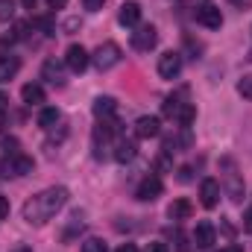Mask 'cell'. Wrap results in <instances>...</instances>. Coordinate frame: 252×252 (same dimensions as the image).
Listing matches in <instances>:
<instances>
[{
	"mask_svg": "<svg viewBox=\"0 0 252 252\" xmlns=\"http://www.w3.org/2000/svg\"><path fill=\"white\" fill-rule=\"evenodd\" d=\"M3 217H9V202H6V196H0V220Z\"/></svg>",
	"mask_w": 252,
	"mask_h": 252,
	"instance_id": "1f68e13d",
	"label": "cell"
},
{
	"mask_svg": "<svg viewBox=\"0 0 252 252\" xmlns=\"http://www.w3.org/2000/svg\"><path fill=\"white\" fill-rule=\"evenodd\" d=\"M185 94H188V91H179V94H173V97H167V100H164V115H167V118H176V112L188 103V100H185Z\"/></svg>",
	"mask_w": 252,
	"mask_h": 252,
	"instance_id": "7402d4cb",
	"label": "cell"
},
{
	"mask_svg": "<svg viewBox=\"0 0 252 252\" xmlns=\"http://www.w3.org/2000/svg\"><path fill=\"white\" fill-rule=\"evenodd\" d=\"M193 118H196V106H193V103H185V106L176 112V118H173V121H176L179 126H190V124H193Z\"/></svg>",
	"mask_w": 252,
	"mask_h": 252,
	"instance_id": "603a6c76",
	"label": "cell"
},
{
	"mask_svg": "<svg viewBox=\"0 0 252 252\" xmlns=\"http://www.w3.org/2000/svg\"><path fill=\"white\" fill-rule=\"evenodd\" d=\"M238 94L247 97V100H252V73L250 76H241V82H238Z\"/></svg>",
	"mask_w": 252,
	"mask_h": 252,
	"instance_id": "d4e9b609",
	"label": "cell"
},
{
	"mask_svg": "<svg viewBox=\"0 0 252 252\" xmlns=\"http://www.w3.org/2000/svg\"><path fill=\"white\" fill-rule=\"evenodd\" d=\"M115 115H118V100L115 97H97L94 100V118L97 121H115Z\"/></svg>",
	"mask_w": 252,
	"mask_h": 252,
	"instance_id": "4fadbf2b",
	"label": "cell"
},
{
	"mask_svg": "<svg viewBox=\"0 0 252 252\" xmlns=\"http://www.w3.org/2000/svg\"><path fill=\"white\" fill-rule=\"evenodd\" d=\"M47 6H50V9H64L67 0H47Z\"/></svg>",
	"mask_w": 252,
	"mask_h": 252,
	"instance_id": "836d02e7",
	"label": "cell"
},
{
	"mask_svg": "<svg viewBox=\"0 0 252 252\" xmlns=\"http://www.w3.org/2000/svg\"><path fill=\"white\" fill-rule=\"evenodd\" d=\"M82 252H109V250H106V244H103L100 238H88V241L82 244Z\"/></svg>",
	"mask_w": 252,
	"mask_h": 252,
	"instance_id": "484cf974",
	"label": "cell"
},
{
	"mask_svg": "<svg viewBox=\"0 0 252 252\" xmlns=\"http://www.w3.org/2000/svg\"><path fill=\"white\" fill-rule=\"evenodd\" d=\"M64 64H67V70L82 73V70L91 64V56H88V50H85L82 44H70L67 53H64Z\"/></svg>",
	"mask_w": 252,
	"mask_h": 252,
	"instance_id": "9c48e42d",
	"label": "cell"
},
{
	"mask_svg": "<svg viewBox=\"0 0 252 252\" xmlns=\"http://www.w3.org/2000/svg\"><path fill=\"white\" fill-rule=\"evenodd\" d=\"M179 73H182V53L167 50L158 56V76L161 79H176Z\"/></svg>",
	"mask_w": 252,
	"mask_h": 252,
	"instance_id": "ba28073f",
	"label": "cell"
},
{
	"mask_svg": "<svg viewBox=\"0 0 252 252\" xmlns=\"http://www.w3.org/2000/svg\"><path fill=\"white\" fill-rule=\"evenodd\" d=\"M144 252H170L167 250V244H161V241H153V244H147V250Z\"/></svg>",
	"mask_w": 252,
	"mask_h": 252,
	"instance_id": "f1b7e54d",
	"label": "cell"
},
{
	"mask_svg": "<svg viewBox=\"0 0 252 252\" xmlns=\"http://www.w3.org/2000/svg\"><path fill=\"white\" fill-rule=\"evenodd\" d=\"M21 3H24V9H35V3H38V0H21Z\"/></svg>",
	"mask_w": 252,
	"mask_h": 252,
	"instance_id": "f35d334b",
	"label": "cell"
},
{
	"mask_svg": "<svg viewBox=\"0 0 252 252\" xmlns=\"http://www.w3.org/2000/svg\"><path fill=\"white\" fill-rule=\"evenodd\" d=\"M103 3H106V0H82V6H85L88 12H100V9H103Z\"/></svg>",
	"mask_w": 252,
	"mask_h": 252,
	"instance_id": "83f0119b",
	"label": "cell"
},
{
	"mask_svg": "<svg viewBox=\"0 0 252 252\" xmlns=\"http://www.w3.org/2000/svg\"><path fill=\"white\" fill-rule=\"evenodd\" d=\"M115 135H118V124L115 121H100L94 126L91 135V147H94V158H109V150H115Z\"/></svg>",
	"mask_w": 252,
	"mask_h": 252,
	"instance_id": "7a4b0ae2",
	"label": "cell"
},
{
	"mask_svg": "<svg viewBox=\"0 0 252 252\" xmlns=\"http://www.w3.org/2000/svg\"><path fill=\"white\" fill-rule=\"evenodd\" d=\"M118 21L124 27H138V21H141V3L126 0L124 6H121V12H118Z\"/></svg>",
	"mask_w": 252,
	"mask_h": 252,
	"instance_id": "9a60e30c",
	"label": "cell"
},
{
	"mask_svg": "<svg viewBox=\"0 0 252 252\" xmlns=\"http://www.w3.org/2000/svg\"><path fill=\"white\" fill-rule=\"evenodd\" d=\"M220 182L217 179H202V185H199V202L205 205V208H217L220 205Z\"/></svg>",
	"mask_w": 252,
	"mask_h": 252,
	"instance_id": "8fae6325",
	"label": "cell"
},
{
	"mask_svg": "<svg viewBox=\"0 0 252 252\" xmlns=\"http://www.w3.org/2000/svg\"><path fill=\"white\" fill-rule=\"evenodd\" d=\"M21 97H24L27 106H41V103H44V88H41L38 82H30V85L21 88Z\"/></svg>",
	"mask_w": 252,
	"mask_h": 252,
	"instance_id": "e0dca14e",
	"label": "cell"
},
{
	"mask_svg": "<svg viewBox=\"0 0 252 252\" xmlns=\"http://www.w3.org/2000/svg\"><path fill=\"white\" fill-rule=\"evenodd\" d=\"M12 252H32V250H30V247H15Z\"/></svg>",
	"mask_w": 252,
	"mask_h": 252,
	"instance_id": "ab89813d",
	"label": "cell"
},
{
	"mask_svg": "<svg viewBox=\"0 0 252 252\" xmlns=\"http://www.w3.org/2000/svg\"><path fill=\"white\" fill-rule=\"evenodd\" d=\"M67 202V188L62 185H53V188H44L41 193H35L32 199L24 202V220L27 223H35V226H44L47 220H53Z\"/></svg>",
	"mask_w": 252,
	"mask_h": 252,
	"instance_id": "6da1fadb",
	"label": "cell"
},
{
	"mask_svg": "<svg viewBox=\"0 0 252 252\" xmlns=\"http://www.w3.org/2000/svg\"><path fill=\"white\" fill-rule=\"evenodd\" d=\"M220 252H244V247H238V244H229V247H223Z\"/></svg>",
	"mask_w": 252,
	"mask_h": 252,
	"instance_id": "74e56055",
	"label": "cell"
},
{
	"mask_svg": "<svg viewBox=\"0 0 252 252\" xmlns=\"http://www.w3.org/2000/svg\"><path fill=\"white\" fill-rule=\"evenodd\" d=\"M64 70H67L64 62H59V59H47V62L41 64V79H47L50 85L62 88L64 85Z\"/></svg>",
	"mask_w": 252,
	"mask_h": 252,
	"instance_id": "30bf717a",
	"label": "cell"
},
{
	"mask_svg": "<svg viewBox=\"0 0 252 252\" xmlns=\"http://www.w3.org/2000/svg\"><path fill=\"white\" fill-rule=\"evenodd\" d=\"M244 229H247V232L252 235V208L247 211V217H244Z\"/></svg>",
	"mask_w": 252,
	"mask_h": 252,
	"instance_id": "e575fe53",
	"label": "cell"
},
{
	"mask_svg": "<svg viewBox=\"0 0 252 252\" xmlns=\"http://www.w3.org/2000/svg\"><path fill=\"white\" fill-rule=\"evenodd\" d=\"M232 6H238V9H250L252 6V0H229Z\"/></svg>",
	"mask_w": 252,
	"mask_h": 252,
	"instance_id": "d6a6232c",
	"label": "cell"
},
{
	"mask_svg": "<svg viewBox=\"0 0 252 252\" xmlns=\"http://www.w3.org/2000/svg\"><path fill=\"white\" fill-rule=\"evenodd\" d=\"M18 70H21L18 56H0V82H9Z\"/></svg>",
	"mask_w": 252,
	"mask_h": 252,
	"instance_id": "d6986e66",
	"label": "cell"
},
{
	"mask_svg": "<svg viewBox=\"0 0 252 252\" xmlns=\"http://www.w3.org/2000/svg\"><path fill=\"white\" fill-rule=\"evenodd\" d=\"M226 188H229L232 202H241V199H244V185H241V179H238L235 170H229V176H226Z\"/></svg>",
	"mask_w": 252,
	"mask_h": 252,
	"instance_id": "44dd1931",
	"label": "cell"
},
{
	"mask_svg": "<svg viewBox=\"0 0 252 252\" xmlns=\"http://www.w3.org/2000/svg\"><path fill=\"white\" fill-rule=\"evenodd\" d=\"M161 190H164V182H161L156 173H150V176H144V179H141V185L135 188V196H138L141 202H153V199H158V196H161Z\"/></svg>",
	"mask_w": 252,
	"mask_h": 252,
	"instance_id": "52a82bcc",
	"label": "cell"
},
{
	"mask_svg": "<svg viewBox=\"0 0 252 252\" xmlns=\"http://www.w3.org/2000/svg\"><path fill=\"white\" fill-rule=\"evenodd\" d=\"M115 252H138V247H135V244H121Z\"/></svg>",
	"mask_w": 252,
	"mask_h": 252,
	"instance_id": "d590c367",
	"label": "cell"
},
{
	"mask_svg": "<svg viewBox=\"0 0 252 252\" xmlns=\"http://www.w3.org/2000/svg\"><path fill=\"white\" fill-rule=\"evenodd\" d=\"M193 18H196V24H202L205 30H220V27H223V12H220V6L211 3V0H202V3L193 9Z\"/></svg>",
	"mask_w": 252,
	"mask_h": 252,
	"instance_id": "3957f363",
	"label": "cell"
},
{
	"mask_svg": "<svg viewBox=\"0 0 252 252\" xmlns=\"http://www.w3.org/2000/svg\"><path fill=\"white\" fill-rule=\"evenodd\" d=\"M156 44H158V30H156L153 24H144V27H138V30L132 32V47H135L138 53H150Z\"/></svg>",
	"mask_w": 252,
	"mask_h": 252,
	"instance_id": "8992f818",
	"label": "cell"
},
{
	"mask_svg": "<svg viewBox=\"0 0 252 252\" xmlns=\"http://www.w3.org/2000/svg\"><path fill=\"white\" fill-rule=\"evenodd\" d=\"M0 170H3V176H27V173H32V158L24 153H9L3 158Z\"/></svg>",
	"mask_w": 252,
	"mask_h": 252,
	"instance_id": "5b68a950",
	"label": "cell"
},
{
	"mask_svg": "<svg viewBox=\"0 0 252 252\" xmlns=\"http://www.w3.org/2000/svg\"><path fill=\"white\" fill-rule=\"evenodd\" d=\"M135 153H138L135 141H126V138H118V141H115V161L129 164V161L135 158Z\"/></svg>",
	"mask_w": 252,
	"mask_h": 252,
	"instance_id": "2e32d148",
	"label": "cell"
},
{
	"mask_svg": "<svg viewBox=\"0 0 252 252\" xmlns=\"http://www.w3.org/2000/svg\"><path fill=\"white\" fill-rule=\"evenodd\" d=\"M15 18V0H0V21H12Z\"/></svg>",
	"mask_w": 252,
	"mask_h": 252,
	"instance_id": "cb8c5ba5",
	"label": "cell"
},
{
	"mask_svg": "<svg viewBox=\"0 0 252 252\" xmlns=\"http://www.w3.org/2000/svg\"><path fill=\"white\" fill-rule=\"evenodd\" d=\"M214 238H217V232H214V226H211L208 220L196 223V229H193V235H190V241H193L199 250H208V247H214Z\"/></svg>",
	"mask_w": 252,
	"mask_h": 252,
	"instance_id": "7c38bea8",
	"label": "cell"
},
{
	"mask_svg": "<svg viewBox=\"0 0 252 252\" xmlns=\"http://www.w3.org/2000/svg\"><path fill=\"white\" fill-rule=\"evenodd\" d=\"M121 47L115 44V41H103L97 50H94V56H91V62L97 64V70H112L115 64H121Z\"/></svg>",
	"mask_w": 252,
	"mask_h": 252,
	"instance_id": "277c9868",
	"label": "cell"
},
{
	"mask_svg": "<svg viewBox=\"0 0 252 252\" xmlns=\"http://www.w3.org/2000/svg\"><path fill=\"white\" fill-rule=\"evenodd\" d=\"M27 32H30V24H15V38H27Z\"/></svg>",
	"mask_w": 252,
	"mask_h": 252,
	"instance_id": "f546056e",
	"label": "cell"
},
{
	"mask_svg": "<svg viewBox=\"0 0 252 252\" xmlns=\"http://www.w3.org/2000/svg\"><path fill=\"white\" fill-rule=\"evenodd\" d=\"M190 214H193V205H190L188 199H173L170 208H167L170 220H190Z\"/></svg>",
	"mask_w": 252,
	"mask_h": 252,
	"instance_id": "ac0fdd59",
	"label": "cell"
},
{
	"mask_svg": "<svg viewBox=\"0 0 252 252\" xmlns=\"http://www.w3.org/2000/svg\"><path fill=\"white\" fill-rule=\"evenodd\" d=\"M6 112H9V97H6V94L0 91V118H3Z\"/></svg>",
	"mask_w": 252,
	"mask_h": 252,
	"instance_id": "4dcf8cb0",
	"label": "cell"
},
{
	"mask_svg": "<svg viewBox=\"0 0 252 252\" xmlns=\"http://www.w3.org/2000/svg\"><path fill=\"white\" fill-rule=\"evenodd\" d=\"M59 121H62V112L56 106H47V109L38 112V126H44V129H53Z\"/></svg>",
	"mask_w": 252,
	"mask_h": 252,
	"instance_id": "ffe728a7",
	"label": "cell"
},
{
	"mask_svg": "<svg viewBox=\"0 0 252 252\" xmlns=\"http://www.w3.org/2000/svg\"><path fill=\"white\" fill-rule=\"evenodd\" d=\"M176 252H190L188 250V238L182 232H176Z\"/></svg>",
	"mask_w": 252,
	"mask_h": 252,
	"instance_id": "4316f807",
	"label": "cell"
},
{
	"mask_svg": "<svg viewBox=\"0 0 252 252\" xmlns=\"http://www.w3.org/2000/svg\"><path fill=\"white\" fill-rule=\"evenodd\" d=\"M179 179H182V182H190V167H182V170H179Z\"/></svg>",
	"mask_w": 252,
	"mask_h": 252,
	"instance_id": "8d00e7d4",
	"label": "cell"
},
{
	"mask_svg": "<svg viewBox=\"0 0 252 252\" xmlns=\"http://www.w3.org/2000/svg\"><path fill=\"white\" fill-rule=\"evenodd\" d=\"M158 132H161V121L153 118V115H144V118L135 121V135L138 138H156Z\"/></svg>",
	"mask_w": 252,
	"mask_h": 252,
	"instance_id": "5bb4252c",
	"label": "cell"
}]
</instances>
